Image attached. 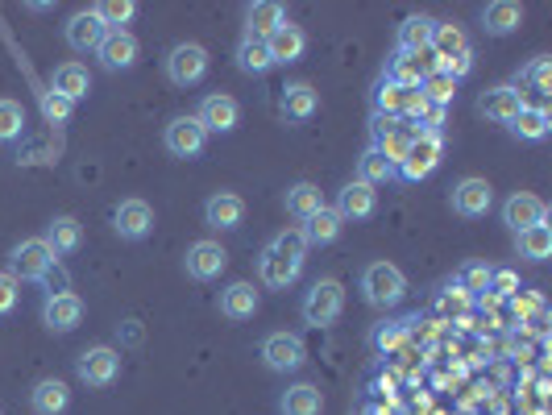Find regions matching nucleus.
Instances as JSON below:
<instances>
[{
  "label": "nucleus",
  "mask_w": 552,
  "mask_h": 415,
  "mask_svg": "<svg viewBox=\"0 0 552 415\" xmlns=\"http://www.w3.org/2000/svg\"><path fill=\"white\" fill-rule=\"evenodd\" d=\"M303 258H308V241L303 233H279L266 249H262V262H258V274L262 283L274 287V291H287L299 274H303Z\"/></svg>",
  "instance_id": "f257e3e1"
},
{
  "label": "nucleus",
  "mask_w": 552,
  "mask_h": 415,
  "mask_svg": "<svg viewBox=\"0 0 552 415\" xmlns=\"http://www.w3.org/2000/svg\"><path fill=\"white\" fill-rule=\"evenodd\" d=\"M362 295H366V303H374V308H395V303L407 295L403 270L391 262H370L362 274Z\"/></svg>",
  "instance_id": "f03ea898"
},
{
  "label": "nucleus",
  "mask_w": 552,
  "mask_h": 415,
  "mask_svg": "<svg viewBox=\"0 0 552 415\" xmlns=\"http://www.w3.org/2000/svg\"><path fill=\"white\" fill-rule=\"evenodd\" d=\"M440 154H445V133L420 129V137L411 142V150H407V158H403V166H399L395 175L407 179V183H420V179H428L440 166Z\"/></svg>",
  "instance_id": "7ed1b4c3"
},
{
  "label": "nucleus",
  "mask_w": 552,
  "mask_h": 415,
  "mask_svg": "<svg viewBox=\"0 0 552 415\" xmlns=\"http://www.w3.org/2000/svg\"><path fill=\"white\" fill-rule=\"evenodd\" d=\"M345 312V287L337 279H320L308 299H303V320L316 324V328H328V324H337V316Z\"/></svg>",
  "instance_id": "20e7f679"
},
{
  "label": "nucleus",
  "mask_w": 552,
  "mask_h": 415,
  "mask_svg": "<svg viewBox=\"0 0 552 415\" xmlns=\"http://www.w3.org/2000/svg\"><path fill=\"white\" fill-rule=\"evenodd\" d=\"M208 75V50L196 42H179L167 54V79L175 88H196V83Z\"/></svg>",
  "instance_id": "39448f33"
},
{
  "label": "nucleus",
  "mask_w": 552,
  "mask_h": 415,
  "mask_svg": "<svg viewBox=\"0 0 552 415\" xmlns=\"http://www.w3.org/2000/svg\"><path fill=\"white\" fill-rule=\"evenodd\" d=\"M54 249L42 241V237H30V241H21L13 254H9V274L21 283V279H46V274L54 270Z\"/></svg>",
  "instance_id": "423d86ee"
},
{
  "label": "nucleus",
  "mask_w": 552,
  "mask_h": 415,
  "mask_svg": "<svg viewBox=\"0 0 552 415\" xmlns=\"http://www.w3.org/2000/svg\"><path fill=\"white\" fill-rule=\"evenodd\" d=\"M75 374H79V382H88V386H113L117 374H121V353L108 349V345L84 349V353H79V362H75Z\"/></svg>",
  "instance_id": "0eeeda50"
},
{
  "label": "nucleus",
  "mask_w": 552,
  "mask_h": 415,
  "mask_svg": "<svg viewBox=\"0 0 552 415\" xmlns=\"http://www.w3.org/2000/svg\"><path fill=\"white\" fill-rule=\"evenodd\" d=\"M183 266L196 283H212V279H220V270L229 266V254H225L220 241H196V245H187Z\"/></svg>",
  "instance_id": "6e6552de"
},
{
  "label": "nucleus",
  "mask_w": 552,
  "mask_h": 415,
  "mask_svg": "<svg viewBox=\"0 0 552 415\" xmlns=\"http://www.w3.org/2000/svg\"><path fill=\"white\" fill-rule=\"evenodd\" d=\"M262 362L266 370L274 374H291L303 366V341L295 337V332H270V337L262 341Z\"/></svg>",
  "instance_id": "1a4fd4ad"
},
{
  "label": "nucleus",
  "mask_w": 552,
  "mask_h": 415,
  "mask_svg": "<svg viewBox=\"0 0 552 415\" xmlns=\"http://www.w3.org/2000/svg\"><path fill=\"white\" fill-rule=\"evenodd\" d=\"M436 54L432 50H399L395 59H391V71H386V79H395L403 83V88H420V83L436 71Z\"/></svg>",
  "instance_id": "9d476101"
},
{
  "label": "nucleus",
  "mask_w": 552,
  "mask_h": 415,
  "mask_svg": "<svg viewBox=\"0 0 552 415\" xmlns=\"http://www.w3.org/2000/svg\"><path fill=\"white\" fill-rule=\"evenodd\" d=\"M162 142H167V150L175 158H200L204 146H208V133H204V125L196 117H175L167 125V137H162Z\"/></svg>",
  "instance_id": "9b49d317"
},
{
  "label": "nucleus",
  "mask_w": 552,
  "mask_h": 415,
  "mask_svg": "<svg viewBox=\"0 0 552 415\" xmlns=\"http://www.w3.org/2000/svg\"><path fill=\"white\" fill-rule=\"evenodd\" d=\"M196 121L204 125V133H233L237 121H241V104L225 92H216V96H204L200 100V113Z\"/></svg>",
  "instance_id": "f8f14e48"
},
{
  "label": "nucleus",
  "mask_w": 552,
  "mask_h": 415,
  "mask_svg": "<svg viewBox=\"0 0 552 415\" xmlns=\"http://www.w3.org/2000/svg\"><path fill=\"white\" fill-rule=\"evenodd\" d=\"M104 34H108V25L100 21V13H96V9H84V13H75V17H71V21L63 25V38H67V46H71V50H79V54H88V50H100Z\"/></svg>",
  "instance_id": "ddd939ff"
},
{
  "label": "nucleus",
  "mask_w": 552,
  "mask_h": 415,
  "mask_svg": "<svg viewBox=\"0 0 552 415\" xmlns=\"http://www.w3.org/2000/svg\"><path fill=\"white\" fill-rule=\"evenodd\" d=\"M42 320L50 332H71L84 320V299L71 295V291H54L46 303H42Z\"/></svg>",
  "instance_id": "4468645a"
},
{
  "label": "nucleus",
  "mask_w": 552,
  "mask_h": 415,
  "mask_svg": "<svg viewBox=\"0 0 552 415\" xmlns=\"http://www.w3.org/2000/svg\"><path fill=\"white\" fill-rule=\"evenodd\" d=\"M519 108H523V92L511 88V83H503V88H486L478 96V113L486 121H499V125H511L519 117Z\"/></svg>",
  "instance_id": "2eb2a0df"
},
{
  "label": "nucleus",
  "mask_w": 552,
  "mask_h": 415,
  "mask_svg": "<svg viewBox=\"0 0 552 415\" xmlns=\"http://www.w3.org/2000/svg\"><path fill=\"white\" fill-rule=\"evenodd\" d=\"M113 229H117L125 241L150 237V229H154V208H150L146 200H121L117 212H113Z\"/></svg>",
  "instance_id": "dca6fc26"
},
{
  "label": "nucleus",
  "mask_w": 552,
  "mask_h": 415,
  "mask_svg": "<svg viewBox=\"0 0 552 415\" xmlns=\"http://www.w3.org/2000/svg\"><path fill=\"white\" fill-rule=\"evenodd\" d=\"M96 54H100L104 71H129L137 63V54H142V46H137V38L129 30H108Z\"/></svg>",
  "instance_id": "f3484780"
},
{
  "label": "nucleus",
  "mask_w": 552,
  "mask_h": 415,
  "mask_svg": "<svg viewBox=\"0 0 552 415\" xmlns=\"http://www.w3.org/2000/svg\"><path fill=\"white\" fill-rule=\"evenodd\" d=\"M204 220L220 233H233L245 220V200L237 196V191H216V196L204 204Z\"/></svg>",
  "instance_id": "a211bd4d"
},
{
  "label": "nucleus",
  "mask_w": 552,
  "mask_h": 415,
  "mask_svg": "<svg viewBox=\"0 0 552 415\" xmlns=\"http://www.w3.org/2000/svg\"><path fill=\"white\" fill-rule=\"evenodd\" d=\"M266 46H270V63L274 67H287V63H299L303 59V50H308V34H303L299 25L283 21L279 30L266 38Z\"/></svg>",
  "instance_id": "6ab92c4d"
},
{
  "label": "nucleus",
  "mask_w": 552,
  "mask_h": 415,
  "mask_svg": "<svg viewBox=\"0 0 552 415\" xmlns=\"http://www.w3.org/2000/svg\"><path fill=\"white\" fill-rule=\"evenodd\" d=\"M490 204H494V191H490V183L486 179H461L457 187H453V212L457 216H486L490 212Z\"/></svg>",
  "instance_id": "aec40b11"
},
{
  "label": "nucleus",
  "mask_w": 552,
  "mask_h": 415,
  "mask_svg": "<svg viewBox=\"0 0 552 415\" xmlns=\"http://www.w3.org/2000/svg\"><path fill=\"white\" fill-rule=\"evenodd\" d=\"M503 220H507L515 233L536 229V225H544V220H548V204L536 200V196H528V191H519V196H511V200L503 204Z\"/></svg>",
  "instance_id": "412c9836"
},
{
  "label": "nucleus",
  "mask_w": 552,
  "mask_h": 415,
  "mask_svg": "<svg viewBox=\"0 0 552 415\" xmlns=\"http://www.w3.org/2000/svg\"><path fill=\"white\" fill-rule=\"evenodd\" d=\"M374 208H378V191H374L370 183L353 179V183H345V187H341V200H337L341 220H370V216H374Z\"/></svg>",
  "instance_id": "4be33fe9"
},
{
  "label": "nucleus",
  "mask_w": 552,
  "mask_h": 415,
  "mask_svg": "<svg viewBox=\"0 0 552 415\" xmlns=\"http://www.w3.org/2000/svg\"><path fill=\"white\" fill-rule=\"evenodd\" d=\"M283 21H287L283 5H274V0H258V5L245 9V38H258V42H266L274 30H279Z\"/></svg>",
  "instance_id": "5701e85b"
},
{
  "label": "nucleus",
  "mask_w": 552,
  "mask_h": 415,
  "mask_svg": "<svg viewBox=\"0 0 552 415\" xmlns=\"http://www.w3.org/2000/svg\"><path fill=\"white\" fill-rule=\"evenodd\" d=\"M341 229H345V220H341V212L337 208H320V212H312L308 220H303V241L308 245H333L337 237H341Z\"/></svg>",
  "instance_id": "b1692460"
},
{
  "label": "nucleus",
  "mask_w": 552,
  "mask_h": 415,
  "mask_svg": "<svg viewBox=\"0 0 552 415\" xmlns=\"http://www.w3.org/2000/svg\"><path fill=\"white\" fill-rule=\"evenodd\" d=\"M416 137H420V125H416V121H407V117H399V129H395V133H386V137H378L374 150H378V154H382V158H386V162H391L395 171H399Z\"/></svg>",
  "instance_id": "393cba45"
},
{
  "label": "nucleus",
  "mask_w": 552,
  "mask_h": 415,
  "mask_svg": "<svg viewBox=\"0 0 552 415\" xmlns=\"http://www.w3.org/2000/svg\"><path fill=\"white\" fill-rule=\"evenodd\" d=\"M30 407L34 415H63L71 407V391H67V382L59 378H42L34 391H30Z\"/></svg>",
  "instance_id": "a878e982"
},
{
  "label": "nucleus",
  "mask_w": 552,
  "mask_h": 415,
  "mask_svg": "<svg viewBox=\"0 0 552 415\" xmlns=\"http://www.w3.org/2000/svg\"><path fill=\"white\" fill-rule=\"evenodd\" d=\"M50 92L67 96L71 104H75V100H84V96L92 92V75H88V67H79V63H63V67H54Z\"/></svg>",
  "instance_id": "bb28decb"
},
{
  "label": "nucleus",
  "mask_w": 552,
  "mask_h": 415,
  "mask_svg": "<svg viewBox=\"0 0 552 415\" xmlns=\"http://www.w3.org/2000/svg\"><path fill=\"white\" fill-rule=\"evenodd\" d=\"M519 21H523V9L515 5V0H494V5L482 9V30L494 34V38H507L519 30Z\"/></svg>",
  "instance_id": "cd10ccee"
},
{
  "label": "nucleus",
  "mask_w": 552,
  "mask_h": 415,
  "mask_svg": "<svg viewBox=\"0 0 552 415\" xmlns=\"http://www.w3.org/2000/svg\"><path fill=\"white\" fill-rule=\"evenodd\" d=\"M279 108H283V117H287V121H308V117H316L320 96H316L312 83H291V88H283Z\"/></svg>",
  "instance_id": "c85d7f7f"
},
{
  "label": "nucleus",
  "mask_w": 552,
  "mask_h": 415,
  "mask_svg": "<svg viewBox=\"0 0 552 415\" xmlns=\"http://www.w3.org/2000/svg\"><path fill=\"white\" fill-rule=\"evenodd\" d=\"M258 312V291L254 283H233L220 291V316H229V320H250Z\"/></svg>",
  "instance_id": "c756f323"
},
{
  "label": "nucleus",
  "mask_w": 552,
  "mask_h": 415,
  "mask_svg": "<svg viewBox=\"0 0 552 415\" xmlns=\"http://www.w3.org/2000/svg\"><path fill=\"white\" fill-rule=\"evenodd\" d=\"M42 241L54 249V258H63V254H75V249H79V241H84V229H79L75 216H54V225L46 229Z\"/></svg>",
  "instance_id": "7c9ffc66"
},
{
  "label": "nucleus",
  "mask_w": 552,
  "mask_h": 415,
  "mask_svg": "<svg viewBox=\"0 0 552 415\" xmlns=\"http://www.w3.org/2000/svg\"><path fill=\"white\" fill-rule=\"evenodd\" d=\"M320 407H324V395H320V386H312V382L291 386V391H283V399H279L283 415H320Z\"/></svg>",
  "instance_id": "2f4dec72"
},
{
  "label": "nucleus",
  "mask_w": 552,
  "mask_h": 415,
  "mask_svg": "<svg viewBox=\"0 0 552 415\" xmlns=\"http://www.w3.org/2000/svg\"><path fill=\"white\" fill-rule=\"evenodd\" d=\"M548 129H552L548 108H532V104H523V108H519V117L511 121V133L519 137V142H544Z\"/></svg>",
  "instance_id": "473e14b6"
},
{
  "label": "nucleus",
  "mask_w": 552,
  "mask_h": 415,
  "mask_svg": "<svg viewBox=\"0 0 552 415\" xmlns=\"http://www.w3.org/2000/svg\"><path fill=\"white\" fill-rule=\"evenodd\" d=\"M428 50L436 54V63H445V59H453V54H465V50H469V38H465L461 25H453V21H436L432 46H428Z\"/></svg>",
  "instance_id": "72a5a7b5"
},
{
  "label": "nucleus",
  "mask_w": 552,
  "mask_h": 415,
  "mask_svg": "<svg viewBox=\"0 0 552 415\" xmlns=\"http://www.w3.org/2000/svg\"><path fill=\"white\" fill-rule=\"evenodd\" d=\"M407 96H411V88H403V83H395V79H382L378 88H374V113H382V117H403Z\"/></svg>",
  "instance_id": "f704fd0d"
},
{
  "label": "nucleus",
  "mask_w": 552,
  "mask_h": 415,
  "mask_svg": "<svg viewBox=\"0 0 552 415\" xmlns=\"http://www.w3.org/2000/svg\"><path fill=\"white\" fill-rule=\"evenodd\" d=\"M324 208V196H320V187L316 183H295V187H287V212L291 216H299V220H308L312 212H320Z\"/></svg>",
  "instance_id": "c9c22d12"
},
{
  "label": "nucleus",
  "mask_w": 552,
  "mask_h": 415,
  "mask_svg": "<svg viewBox=\"0 0 552 415\" xmlns=\"http://www.w3.org/2000/svg\"><path fill=\"white\" fill-rule=\"evenodd\" d=\"M432 30H436V21L416 13V17H407L399 25V50H428L432 46Z\"/></svg>",
  "instance_id": "e433bc0d"
},
{
  "label": "nucleus",
  "mask_w": 552,
  "mask_h": 415,
  "mask_svg": "<svg viewBox=\"0 0 552 415\" xmlns=\"http://www.w3.org/2000/svg\"><path fill=\"white\" fill-rule=\"evenodd\" d=\"M237 67L245 71V75H266L274 63H270V46L266 42H258V38H241V46H237Z\"/></svg>",
  "instance_id": "4c0bfd02"
},
{
  "label": "nucleus",
  "mask_w": 552,
  "mask_h": 415,
  "mask_svg": "<svg viewBox=\"0 0 552 415\" xmlns=\"http://www.w3.org/2000/svg\"><path fill=\"white\" fill-rule=\"evenodd\" d=\"M515 237H519V258H528V262L552 258V229H548V225L523 229V233H515Z\"/></svg>",
  "instance_id": "58836bf2"
},
{
  "label": "nucleus",
  "mask_w": 552,
  "mask_h": 415,
  "mask_svg": "<svg viewBox=\"0 0 552 415\" xmlns=\"http://www.w3.org/2000/svg\"><path fill=\"white\" fill-rule=\"evenodd\" d=\"M357 179L370 183V187H382V183H391V179H395V166L370 146L362 158H357Z\"/></svg>",
  "instance_id": "ea45409f"
},
{
  "label": "nucleus",
  "mask_w": 552,
  "mask_h": 415,
  "mask_svg": "<svg viewBox=\"0 0 552 415\" xmlns=\"http://www.w3.org/2000/svg\"><path fill=\"white\" fill-rule=\"evenodd\" d=\"M411 324H416V320H386V324H378V328L370 332V345H374L378 353H395V349L411 337Z\"/></svg>",
  "instance_id": "a19ab883"
},
{
  "label": "nucleus",
  "mask_w": 552,
  "mask_h": 415,
  "mask_svg": "<svg viewBox=\"0 0 552 415\" xmlns=\"http://www.w3.org/2000/svg\"><path fill=\"white\" fill-rule=\"evenodd\" d=\"M420 92H424V100L428 104H436V108H449L453 100H457V79L453 75H445V71H432L424 83H420Z\"/></svg>",
  "instance_id": "79ce46f5"
},
{
  "label": "nucleus",
  "mask_w": 552,
  "mask_h": 415,
  "mask_svg": "<svg viewBox=\"0 0 552 415\" xmlns=\"http://www.w3.org/2000/svg\"><path fill=\"white\" fill-rule=\"evenodd\" d=\"M96 13H100V21L108 25V30H125V21H133L137 5L133 0H104V5H96Z\"/></svg>",
  "instance_id": "37998d69"
},
{
  "label": "nucleus",
  "mask_w": 552,
  "mask_h": 415,
  "mask_svg": "<svg viewBox=\"0 0 552 415\" xmlns=\"http://www.w3.org/2000/svg\"><path fill=\"white\" fill-rule=\"evenodd\" d=\"M25 129V113L17 100H0V142H13Z\"/></svg>",
  "instance_id": "c03bdc74"
},
{
  "label": "nucleus",
  "mask_w": 552,
  "mask_h": 415,
  "mask_svg": "<svg viewBox=\"0 0 552 415\" xmlns=\"http://www.w3.org/2000/svg\"><path fill=\"white\" fill-rule=\"evenodd\" d=\"M71 113H75V104H71L67 96H59V92H42V117H46L50 125H67Z\"/></svg>",
  "instance_id": "a18cd8bd"
},
{
  "label": "nucleus",
  "mask_w": 552,
  "mask_h": 415,
  "mask_svg": "<svg viewBox=\"0 0 552 415\" xmlns=\"http://www.w3.org/2000/svg\"><path fill=\"white\" fill-rule=\"evenodd\" d=\"M465 295H482V291H490V266H482V262H474V266H465L461 270V283H457Z\"/></svg>",
  "instance_id": "49530a36"
},
{
  "label": "nucleus",
  "mask_w": 552,
  "mask_h": 415,
  "mask_svg": "<svg viewBox=\"0 0 552 415\" xmlns=\"http://www.w3.org/2000/svg\"><path fill=\"white\" fill-rule=\"evenodd\" d=\"M17 295H21V283L9 270H0V316H9L17 308Z\"/></svg>",
  "instance_id": "de8ad7c7"
},
{
  "label": "nucleus",
  "mask_w": 552,
  "mask_h": 415,
  "mask_svg": "<svg viewBox=\"0 0 552 415\" xmlns=\"http://www.w3.org/2000/svg\"><path fill=\"white\" fill-rule=\"evenodd\" d=\"M519 279H515V270H490V295H515Z\"/></svg>",
  "instance_id": "09e8293b"
},
{
  "label": "nucleus",
  "mask_w": 552,
  "mask_h": 415,
  "mask_svg": "<svg viewBox=\"0 0 552 415\" xmlns=\"http://www.w3.org/2000/svg\"><path fill=\"white\" fill-rule=\"evenodd\" d=\"M519 79L536 83V88H548V79H552V63H548V59H536V63H528V67L519 71Z\"/></svg>",
  "instance_id": "8fccbe9b"
},
{
  "label": "nucleus",
  "mask_w": 552,
  "mask_h": 415,
  "mask_svg": "<svg viewBox=\"0 0 552 415\" xmlns=\"http://www.w3.org/2000/svg\"><path fill=\"white\" fill-rule=\"evenodd\" d=\"M440 71H445V75H453V79L469 75V71H474V50H465V54H453V59H445V63H440Z\"/></svg>",
  "instance_id": "3c124183"
},
{
  "label": "nucleus",
  "mask_w": 552,
  "mask_h": 415,
  "mask_svg": "<svg viewBox=\"0 0 552 415\" xmlns=\"http://www.w3.org/2000/svg\"><path fill=\"white\" fill-rule=\"evenodd\" d=\"M469 303H474V295H465L461 287H449L445 295H440V308H445V312H465Z\"/></svg>",
  "instance_id": "603ef678"
},
{
  "label": "nucleus",
  "mask_w": 552,
  "mask_h": 415,
  "mask_svg": "<svg viewBox=\"0 0 552 415\" xmlns=\"http://www.w3.org/2000/svg\"><path fill=\"white\" fill-rule=\"evenodd\" d=\"M395 129H399V117H382V113L370 117V137H374V142L386 137V133H395Z\"/></svg>",
  "instance_id": "864d4df0"
}]
</instances>
